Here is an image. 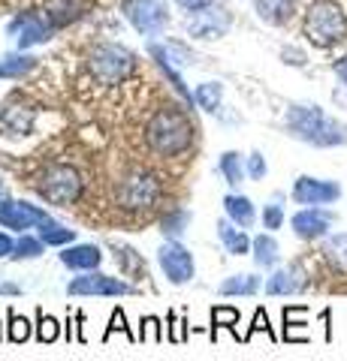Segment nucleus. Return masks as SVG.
<instances>
[{
	"label": "nucleus",
	"mask_w": 347,
	"mask_h": 361,
	"mask_svg": "<svg viewBox=\"0 0 347 361\" xmlns=\"http://www.w3.org/2000/svg\"><path fill=\"white\" fill-rule=\"evenodd\" d=\"M166 319H170V341H172V343L187 341V319H178L175 313H170Z\"/></svg>",
	"instance_id": "nucleus-38"
},
{
	"label": "nucleus",
	"mask_w": 347,
	"mask_h": 361,
	"mask_svg": "<svg viewBox=\"0 0 347 361\" xmlns=\"http://www.w3.org/2000/svg\"><path fill=\"white\" fill-rule=\"evenodd\" d=\"M187 223H190V214L184 208H172V211H166L163 214V220H160V232L166 235V238H178L184 229H187Z\"/></svg>",
	"instance_id": "nucleus-24"
},
{
	"label": "nucleus",
	"mask_w": 347,
	"mask_h": 361,
	"mask_svg": "<svg viewBox=\"0 0 347 361\" xmlns=\"http://www.w3.org/2000/svg\"><path fill=\"white\" fill-rule=\"evenodd\" d=\"M30 70H37V58H30V54H6V58H0V78H21Z\"/></svg>",
	"instance_id": "nucleus-20"
},
{
	"label": "nucleus",
	"mask_w": 347,
	"mask_h": 361,
	"mask_svg": "<svg viewBox=\"0 0 347 361\" xmlns=\"http://www.w3.org/2000/svg\"><path fill=\"white\" fill-rule=\"evenodd\" d=\"M329 223H332V214L329 211H323V208H305V211H299L293 220H290V226H293V232L299 235V238H305V241H314V238H323L329 229Z\"/></svg>",
	"instance_id": "nucleus-14"
},
{
	"label": "nucleus",
	"mask_w": 347,
	"mask_h": 361,
	"mask_svg": "<svg viewBox=\"0 0 347 361\" xmlns=\"http://www.w3.org/2000/svg\"><path fill=\"white\" fill-rule=\"evenodd\" d=\"M18 286L16 283H0V295H18Z\"/></svg>",
	"instance_id": "nucleus-44"
},
{
	"label": "nucleus",
	"mask_w": 347,
	"mask_h": 361,
	"mask_svg": "<svg viewBox=\"0 0 347 361\" xmlns=\"http://www.w3.org/2000/svg\"><path fill=\"white\" fill-rule=\"evenodd\" d=\"M46 220H49V214L37 205H30V202H16V199L0 202V226H6V229L21 232V229H30V226H40Z\"/></svg>",
	"instance_id": "nucleus-12"
},
{
	"label": "nucleus",
	"mask_w": 347,
	"mask_h": 361,
	"mask_svg": "<svg viewBox=\"0 0 347 361\" xmlns=\"http://www.w3.org/2000/svg\"><path fill=\"white\" fill-rule=\"evenodd\" d=\"M323 253H327L332 262H339L341 268H347V235H335V238H329Z\"/></svg>",
	"instance_id": "nucleus-35"
},
{
	"label": "nucleus",
	"mask_w": 347,
	"mask_h": 361,
	"mask_svg": "<svg viewBox=\"0 0 347 361\" xmlns=\"http://www.w3.org/2000/svg\"><path fill=\"white\" fill-rule=\"evenodd\" d=\"M0 202H4V196H0Z\"/></svg>",
	"instance_id": "nucleus-45"
},
{
	"label": "nucleus",
	"mask_w": 347,
	"mask_h": 361,
	"mask_svg": "<svg viewBox=\"0 0 347 361\" xmlns=\"http://www.w3.org/2000/svg\"><path fill=\"white\" fill-rule=\"evenodd\" d=\"M257 331H266L269 337H272V341H278V337H275V331H272V329H269V316H266V310H263V307H260V310H257V313H254V325H251V331H248V334H245V337H242V341H251V337H254Z\"/></svg>",
	"instance_id": "nucleus-37"
},
{
	"label": "nucleus",
	"mask_w": 347,
	"mask_h": 361,
	"mask_svg": "<svg viewBox=\"0 0 347 361\" xmlns=\"http://www.w3.org/2000/svg\"><path fill=\"white\" fill-rule=\"evenodd\" d=\"M184 27L190 37H196V39H220L223 33L230 30V13L227 9H218V6L196 9V13H190V18L184 21Z\"/></svg>",
	"instance_id": "nucleus-11"
},
{
	"label": "nucleus",
	"mask_w": 347,
	"mask_h": 361,
	"mask_svg": "<svg viewBox=\"0 0 347 361\" xmlns=\"http://www.w3.org/2000/svg\"><path fill=\"white\" fill-rule=\"evenodd\" d=\"M236 322H239V310H233V307H211V341L218 337V329L236 331Z\"/></svg>",
	"instance_id": "nucleus-31"
},
{
	"label": "nucleus",
	"mask_w": 347,
	"mask_h": 361,
	"mask_svg": "<svg viewBox=\"0 0 347 361\" xmlns=\"http://www.w3.org/2000/svg\"><path fill=\"white\" fill-rule=\"evenodd\" d=\"M305 37L314 42L317 49H329L347 39V16L335 0H314L305 9Z\"/></svg>",
	"instance_id": "nucleus-3"
},
{
	"label": "nucleus",
	"mask_w": 347,
	"mask_h": 361,
	"mask_svg": "<svg viewBox=\"0 0 347 361\" xmlns=\"http://www.w3.org/2000/svg\"><path fill=\"white\" fill-rule=\"evenodd\" d=\"M254 262L260 268H272L278 262V241L272 235H257L254 238Z\"/></svg>",
	"instance_id": "nucleus-23"
},
{
	"label": "nucleus",
	"mask_w": 347,
	"mask_h": 361,
	"mask_svg": "<svg viewBox=\"0 0 347 361\" xmlns=\"http://www.w3.org/2000/svg\"><path fill=\"white\" fill-rule=\"evenodd\" d=\"M158 199H160V184L151 175H130L115 190V202L124 211H148Z\"/></svg>",
	"instance_id": "nucleus-7"
},
{
	"label": "nucleus",
	"mask_w": 347,
	"mask_h": 361,
	"mask_svg": "<svg viewBox=\"0 0 347 361\" xmlns=\"http://www.w3.org/2000/svg\"><path fill=\"white\" fill-rule=\"evenodd\" d=\"M220 97H223V87H220L218 82H206V85H199V87H196L194 103L203 109V111H218Z\"/></svg>",
	"instance_id": "nucleus-26"
},
{
	"label": "nucleus",
	"mask_w": 347,
	"mask_h": 361,
	"mask_svg": "<svg viewBox=\"0 0 347 361\" xmlns=\"http://www.w3.org/2000/svg\"><path fill=\"white\" fill-rule=\"evenodd\" d=\"M112 250H115L118 262H121V268H124L127 274H136L139 280H145V277H148V271H145V265H142L139 253H133L130 247H124V244H115V241H112Z\"/></svg>",
	"instance_id": "nucleus-25"
},
{
	"label": "nucleus",
	"mask_w": 347,
	"mask_h": 361,
	"mask_svg": "<svg viewBox=\"0 0 347 361\" xmlns=\"http://www.w3.org/2000/svg\"><path fill=\"white\" fill-rule=\"evenodd\" d=\"M220 175L227 178V184H242V178H245V169H242V157L236 151H227V154H220Z\"/></svg>",
	"instance_id": "nucleus-29"
},
{
	"label": "nucleus",
	"mask_w": 347,
	"mask_h": 361,
	"mask_svg": "<svg viewBox=\"0 0 347 361\" xmlns=\"http://www.w3.org/2000/svg\"><path fill=\"white\" fill-rule=\"evenodd\" d=\"M139 341H145V343H160L163 341V325H160L158 316H145V319H142Z\"/></svg>",
	"instance_id": "nucleus-34"
},
{
	"label": "nucleus",
	"mask_w": 347,
	"mask_h": 361,
	"mask_svg": "<svg viewBox=\"0 0 347 361\" xmlns=\"http://www.w3.org/2000/svg\"><path fill=\"white\" fill-rule=\"evenodd\" d=\"M13 247H16V244L9 241L4 232H0V259H4V256H13Z\"/></svg>",
	"instance_id": "nucleus-42"
},
{
	"label": "nucleus",
	"mask_w": 347,
	"mask_h": 361,
	"mask_svg": "<svg viewBox=\"0 0 347 361\" xmlns=\"http://www.w3.org/2000/svg\"><path fill=\"white\" fill-rule=\"evenodd\" d=\"M136 66V54L118 42H100L88 54V70L100 85H121Z\"/></svg>",
	"instance_id": "nucleus-4"
},
{
	"label": "nucleus",
	"mask_w": 347,
	"mask_h": 361,
	"mask_svg": "<svg viewBox=\"0 0 347 361\" xmlns=\"http://www.w3.org/2000/svg\"><path fill=\"white\" fill-rule=\"evenodd\" d=\"M308 313V307H284V325H287V331H284V341H296L299 343V337L293 329H299L302 325V316Z\"/></svg>",
	"instance_id": "nucleus-36"
},
{
	"label": "nucleus",
	"mask_w": 347,
	"mask_h": 361,
	"mask_svg": "<svg viewBox=\"0 0 347 361\" xmlns=\"http://www.w3.org/2000/svg\"><path fill=\"white\" fill-rule=\"evenodd\" d=\"M61 262L73 271H97L103 262V253L94 244H76V247H64Z\"/></svg>",
	"instance_id": "nucleus-16"
},
{
	"label": "nucleus",
	"mask_w": 347,
	"mask_h": 361,
	"mask_svg": "<svg viewBox=\"0 0 347 361\" xmlns=\"http://www.w3.org/2000/svg\"><path fill=\"white\" fill-rule=\"evenodd\" d=\"M115 331L127 334V341H130V343H136V341H139V334H133V331H130V325H127V319H124V310H121V307L112 310V316H109V329H106V334H103V341H109V337L115 334Z\"/></svg>",
	"instance_id": "nucleus-33"
},
{
	"label": "nucleus",
	"mask_w": 347,
	"mask_h": 361,
	"mask_svg": "<svg viewBox=\"0 0 347 361\" xmlns=\"http://www.w3.org/2000/svg\"><path fill=\"white\" fill-rule=\"evenodd\" d=\"M33 190H37L46 202H52V205L66 208L82 196V178L73 166L52 163V166L42 169V172H37V178H33Z\"/></svg>",
	"instance_id": "nucleus-5"
},
{
	"label": "nucleus",
	"mask_w": 347,
	"mask_h": 361,
	"mask_svg": "<svg viewBox=\"0 0 347 361\" xmlns=\"http://www.w3.org/2000/svg\"><path fill=\"white\" fill-rule=\"evenodd\" d=\"M121 9L139 33H160L170 25V13H166L163 0H124Z\"/></svg>",
	"instance_id": "nucleus-8"
},
{
	"label": "nucleus",
	"mask_w": 347,
	"mask_h": 361,
	"mask_svg": "<svg viewBox=\"0 0 347 361\" xmlns=\"http://www.w3.org/2000/svg\"><path fill=\"white\" fill-rule=\"evenodd\" d=\"M66 292H70V295H130L133 286L118 277L100 274V271H88L82 277H73Z\"/></svg>",
	"instance_id": "nucleus-10"
},
{
	"label": "nucleus",
	"mask_w": 347,
	"mask_h": 361,
	"mask_svg": "<svg viewBox=\"0 0 347 361\" xmlns=\"http://www.w3.org/2000/svg\"><path fill=\"white\" fill-rule=\"evenodd\" d=\"M42 238H28V235H21V238L16 241V247H13V259L18 262V259H37V256H42Z\"/></svg>",
	"instance_id": "nucleus-32"
},
{
	"label": "nucleus",
	"mask_w": 347,
	"mask_h": 361,
	"mask_svg": "<svg viewBox=\"0 0 347 361\" xmlns=\"http://www.w3.org/2000/svg\"><path fill=\"white\" fill-rule=\"evenodd\" d=\"M61 337V322L54 316L42 313V307L37 310V341L40 343H54Z\"/></svg>",
	"instance_id": "nucleus-28"
},
{
	"label": "nucleus",
	"mask_w": 347,
	"mask_h": 361,
	"mask_svg": "<svg viewBox=\"0 0 347 361\" xmlns=\"http://www.w3.org/2000/svg\"><path fill=\"white\" fill-rule=\"evenodd\" d=\"M305 274H302L299 265H287V268H278L272 277L266 280V292L269 295H293V292L305 289Z\"/></svg>",
	"instance_id": "nucleus-15"
},
{
	"label": "nucleus",
	"mask_w": 347,
	"mask_h": 361,
	"mask_svg": "<svg viewBox=\"0 0 347 361\" xmlns=\"http://www.w3.org/2000/svg\"><path fill=\"white\" fill-rule=\"evenodd\" d=\"M37 229H40L42 244H52V247H66V244H70V241L76 238V229H66V226L54 223L52 217H49L46 223H40Z\"/></svg>",
	"instance_id": "nucleus-21"
},
{
	"label": "nucleus",
	"mask_w": 347,
	"mask_h": 361,
	"mask_svg": "<svg viewBox=\"0 0 347 361\" xmlns=\"http://www.w3.org/2000/svg\"><path fill=\"white\" fill-rule=\"evenodd\" d=\"M281 223H284V208L281 205H266V211H263L266 229H281Z\"/></svg>",
	"instance_id": "nucleus-39"
},
{
	"label": "nucleus",
	"mask_w": 347,
	"mask_h": 361,
	"mask_svg": "<svg viewBox=\"0 0 347 361\" xmlns=\"http://www.w3.org/2000/svg\"><path fill=\"white\" fill-rule=\"evenodd\" d=\"M257 4V16H260L266 25H287L296 13V0H254Z\"/></svg>",
	"instance_id": "nucleus-17"
},
{
	"label": "nucleus",
	"mask_w": 347,
	"mask_h": 361,
	"mask_svg": "<svg viewBox=\"0 0 347 361\" xmlns=\"http://www.w3.org/2000/svg\"><path fill=\"white\" fill-rule=\"evenodd\" d=\"M158 259H160V268H163L166 280L175 283V286H182V283H187V280H194V274H196L190 250H187V247H182L178 241H172V238L158 250Z\"/></svg>",
	"instance_id": "nucleus-9"
},
{
	"label": "nucleus",
	"mask_w": 347,
	"mask_h": 361,
	"mask_svg": "<svg viewBox=\"0 0 347 361\" xmlns=\"http://www.w3.org/2000/svg\"><path fill=\"white\" fill-rule=\"evenodd\" d=\"M9 39H13L18 49H30V45H40L52 39L54 33V21L46 13H37V9H28V13H18L13 21H9Z\"/></svg>",
	"instance_id": "nucleus-6"
},
{
	"label": "nucleus",
	"mask_w": 347,
	"mask_h": 361,
	"mask_svg": "<svg viewBox=\"0 0 347 361\" xmlns=\"http://www.w3.org/2000/svg\"><path fill=\"white\" fill-rule=\"evenodd\" d=\"M46 16L54 21V27H58V25H66V21H73L79 16V6H76V0H49Z\"/></svg>",
	"instance_id": "nucleus-27"
},
{
	"label": "nucleus",
	"mask_w": 347,
	"mask_h": 361,
	"mask_svg": "<svg viewBox=\"0 0 347 361\" xmlns=\"http://www.w3.org/2000/svg\"><path fill=\"white\" fill-rule=\"evenodd\" d=\"M248 175H251L254 180L266 178V160H263V154H251V160H248Z\"/></svg>",
	"instance_id": "nucleus-40"
},
{
	"label": "nucleus",
	"mask_w": 347,
	"mask_h": 361,
	"mask_svg": "<svg viewBox=\"0 0 347 361\" xmlns=\"http://www.w3.org/2000/svg\"><path fill=\"white\" fill-rule=\"evenodd\" d=\"M218 235H220L223 247H227L233 256H245L254 247V241H248V235H245L242 229H236V223H233L230 217L218 223Z\"/></svg>",
	"instance_id": "nucleus-18"
},
{
	"label": "nucleus",
	"mask_w": 347,
	"mask_h": 361,
	"mask_svg": "<svg viewBox=\"0 0 347 361\" xmlns=\"http://www.w3.org/2000/svg\"><path fill=\"white\" fill-rule=\"evenodd\" d=\"M287 130L296 135L299 142L317 145V148H335V145H347V123H339L323 115L317 106H290L287 111Z\"/></svg>",
	"instance_id": "nucleus-2"
},
{
	"label": "nucleus",
	"mask_w": 347,
	"mask_h": 361,
	"mask_svg": "<svg viewBox=\"0 0 347 361\" xmlns=\"http://www.w3.org/2000/svg\"><path fill=\"white\" fill-rule=\"evenodd\" d=\"M145 142L158 157H182L194 142V127L178 106H163L145 123Z\"/></svg>",
	"instance_id": "nucleus-1"
},
{
	"label": "nucleus",
	"mask_w": 347,
	"mask_h": 361,
	"mask_svg": "<svg viewBox=\"0 0 347 361\" xmlns=\"http://www.w3.org/2000/svg\"><path fill=\"white\" fill-rule=\"evenodd\" d=\"M182 9H187V13H196V9H206V6H211L215 0H175Z\"/></svg>",
	"instance_id": "nucleus-41"
},
{
	"label": "nucleus",
	"mask_w": 347,
	"mask_h": 361,
	"mask_svg": "<svg viewBox=\"0 0 347 361\" xmlns=\"http://www.w3.org/2000/svg\"><path fill=\"white\" fill-rule=\"evenodd\" d=\"M260 289V277L254 274H236L220 283V295H254Z\"/></svg>",
	"instance_id": "nucleus-22"
},
{
	"label": "nucleus",
	"mask_w": 347,
	"mask_h": 361,
	"mask_svg": "<svg viewBox=\"0 0 347 361\" xmlns=\"http://www.w3.org/2000/svg\"><path fill=\"white\" fill-rule=\"evenodd\" d=\"M341 196V187L335 184V180H317V178H308L302 175L296 184H293V199L299 202V205H329V202H335Z\"/></svg>",
	"instance_id": "nucleus-13"
},
{
	"label": "nucleus",
	"mask_w": 347,
	"mask_h": 361,
	"mask_svg": "<svg viewBox=\"0 0 347 361\" xmlns=\"http://www.w3.org/2000/svg\"><path fill=\"white\" fill-rule=\"evenodd\" d=\"M223 211H227V217L242 226V229H248V226H254V205H251V199L248 196H236V193H230L227 199H223Z\"/></svg>",
	"instance_id": "nucleus-19"
},
{
	"label": "nucleus",
	"mask_w": 347,
	"mask_h": 361,
	"mask_svg": "<svg viewBox=\"0 0 347 361\" xmlns=\"http://www.w3.org/2000/svg\"><path fill=\"white\" fill-rule=\"evenodd\" d=\"M335 75H339V78H341V82L347 85V54H344V58H341L339 63H335Z\"/></svg>",
	"instance_id": "nucleus-43"
},
{
	"label": "nucleus",
	"mask_w": 347,
	"mask_h": 361,
	"mask_svg": "<svg viewBox=\"0 0 347 361\" xmlns=\"http://www.w3.org/2000/svg\"><path fill=\"white\" fill-rule=\"evenodd\" d=\"M6 319H9V325H6V337L13 343H25L28 337H30V322L25 319V316H18L13 307L6 310Z\"/></svg>",
	"instance_id": "nucleus-30"
}]
</instances>
